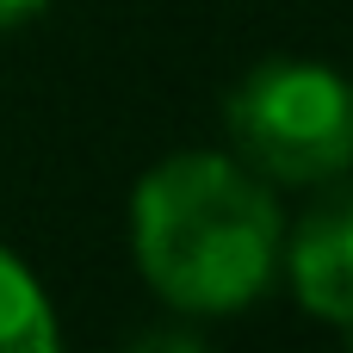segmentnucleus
I'll return each mask as SVG.
<instances>
[{
    "instance_id": "nucleus-1",
    "label": "nucleus",
    "mask_w": 353,
    "mask_h": 353,
    "mask_svg": "<svg viewBox=\"0 0 353 353\" xmlns=\"http://www.w3.org/2000/svg\"><path fill=\"white\" fill-rule=\"evenodd\" d=\"M279 205L242 155L180 149L137 180L130 254L143 285L186 316H236L279 273Z\"/></svg>"
},
{
    "instance_id": "nucleus-2",
    "label": "nucleus",
    "mask_w": 353,
    "mask_h": 353,
    "mask_svg": "<svg viewBox=\"0 0 353 353\" xmlns=\"http://www.w3.org/2000/svg\"><path fill=\"white\" fill-rule=\"evenodd\" d=\"M236 155L279 186H329L353 168V74L273 56L248 68L230 93Z\"/></svg>"
},
{
    "instance_id": "nucleus-5",
    "label": "nucleus",
    "mask_w": 353,
    "mask_h": 353,
    "mask_svg": "<svg viewBox=\"0 0 353 353\" xmlns=\"http://www.w3.org/2000/svg\"><path fill=\"white\" fill-rule=\"evenodd\" d=\"M130 353H211V347H205L199 335H186V329H149Z\"/></svg>"
},
{
    "instance_id": "nucleus-7",
    "label": "nucleus",
    "mask_w": 353,
    "mask_h": 353,
    "mask_svg": "<svg viewBox=\"0 0 353 353\" xmlns=\"http://www.w3.org/2000/svg\"><path fill=\"white\" fill-rule=\"evenodd\" d=\"M347 329H353V323H347Z\"/></svg>"
},
{
    "instance_id": "nucleus-3",
    "label": "nucleus",
    "mask_w": 353,
    "mask_h": 353,
    "mask_svg": "<svg viewBox=\"0 0 353 353\" xmlns=\"http://www.w3.org/2000/svg\"><path fill=\"white\" fill-rule=\"evenodd\" d=\"M279 267L298 292V304L323 323H353V186L329 192L292 242H279Z\"/></svg>"
},
{
    "instance_id": "nucleus-6",
    "label": "nucleus",
    "mask_w": 353,
    "mask_h": 353,
    "mask_svg": "<svg viewBox=\"0 0 353 353\" xmlns=\"http://www.w3.org/2000/svg\"><path fill=\"white\" fill-rule=\"evenodd\" d=\"M43 6H50V0H0V31H6V25H25V19H37Z\"/></svg>"
},
{
    "instance_id": "nucleus-4",
    "label": "nucleus",
    "mask_w": 353,
    "mask_h": 353,
    "mask_svg": "<svg viewBox=\"0 0 353 353\" xmlns=\"http://www.w3.org/2000/svg\"><path fill=\"white\" fill-rule=\"evenodd\" d=\"M0 353H62L56 310L12 248H0Z\"/></svg>"
}]
</instances>
